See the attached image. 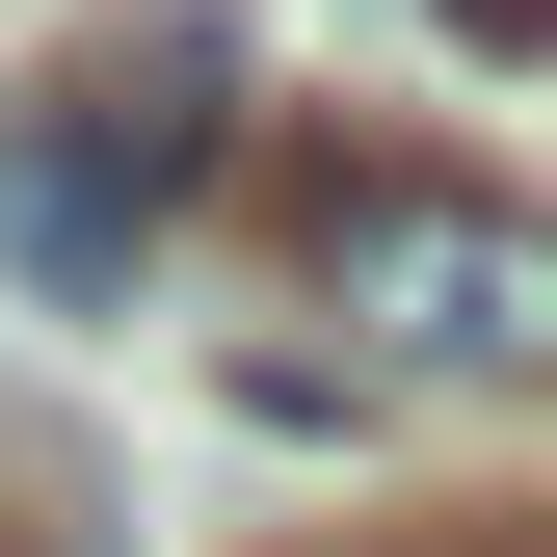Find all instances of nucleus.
I'll list each match as a JSON object with an SVG mask.
<instances>
[{
  "label": "nucleus",
  "instance_id": "1",
  "mask_svg": "<svg viewBox=\"0 0 557 557\" xmlns=\"http://www.w3.org/2000/svg\"><path fill=\"white\" fill-rule=\"evenodd\" d=\"M293 293L372 319V372H557V213L425 133H293Z\"/></svg>",
  "mask_w": 557,
  "mask_h": 557
},
{
  "label": "nucleus",
  "instance_id": "2",
  "mask_svg": "<svg viewBox=\"0 0 557 557\" xmlns=\"http://www.w3.org/2000/svg\"><path fill=\"white\" fill-rule=\"evenodd\" d=\"M213 0H160V27H107L53 107H0V265L27 293H133V239H160V186L213 160Z\"/></svg>",
  "mask_w": 557,
  "mask_h": 557
},
{
  "label": "nucleus",
  "instance_id": "3",
  "mask_svg": "<svg viewBox=\"0 0 557 557\" xmlns=\"http://www.w3.org/2000/svg\"><path fill=\"white\" fill-rule=\"evenodd\" d=\"M451 27H478V53H557V0H451Z\"/></svg>",
  "mask_w": 557,
  "mask_h": 557
},
{
  "label": "nucleus",
  "instance_id": "4",
  "mask_svg": "<svg viewBox=\"0 0 557 557\" xmlns=\"http://www.w3.org/2000/svg\"><path fill=\"white\" fill-rule=\"evenodd\" d=\"M478 557H531V531H478Z\"/></svg>",
  "mask_w": 557,
  "mask_h": 557
}]
</instances>
